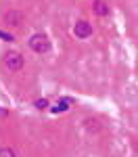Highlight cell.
<instances>
[{
	"label": "cell",
	"mask_w": 138,
	"mask_h": 157,
	"mask_svg": "<svg viewBox=\"0 0 138 157\" xmlns=\"http://www.w3.org/2000/svg\"><path fill=\"white\" fill-rule=\"evenodd\" d=\"M29 48L34 50V52H40V55L48 52V50H50V40H48V36H44V34H34V36H32V40H29Z\"/></svg>",
	"instance_id": "obj_1"
},
{
	"label": "cell",
	"mask_w": 138,
	"mask_h": 157,
	"mask_svg": "<svg viewBox=\"0 0 138 157\" xmlns=\"http://www.w3.org/2000/svg\"><path fill=\"white\" fill-rule=\"evenodd\" d=\"M4 63H6V69H11V71H19V69H23V65H25L23 57L19 52H9Z\"/></svg>",
	"instance_id": "obj_2"
},
{
	"label": "cell",
	"mask_w": 138,
	"mask_h": 157,
	"mask_svg": "<svg viewBox=\"0 0 138 157\" xmlns=\"http://www.w3.org/2000/svg\"><path fill=\"white\" fill-rule=\"evenodd\" d=\"M73 34L77 38H90V34H92V25L88 23V21H77L73 27Z\"/></svg>",
	"instance_id": "obj_3"
},
{
	"label": "cell",
	"mask_w": 138,
	"mask_h": 157,
	"mask_svg": "<svg viewBox=\"0 0 138 157\" xmlns=\"http://www.w3.org/2000/svg\"><path fill=\"white\" fill-rule=\"evenodd\" d=\"M23 13L21 11H6V15H4V21L9 25H13V27H17V25L23 23Z\"/></svg>",
	"instance_id": "obj_4"
},
{
	"label": "cell",
	"mask_w": 138,
	"mask_h": 157,
	"mask_svg": "<svg viewBox=\"0 0 138 157\" xmlns=\"http://www.w3.org/2000/svg\"><path fill=\"white\" fill-rule=\"evenodd\" d=\"M92 9H94V13H96L99 17H105V15H109V6H107V4H105L103 0H96Z\"/></svg>",
	"instance_id": "obj_5"
},
{
	"label": "cell",
	"mask_w": 138,
	"mask_h": 157,
	"mask_svg": "<svg viewBox=\"0 0 138 157\" xmlns=\"http://www.w3.org/2000/svg\"><path fill=\"white\" fill-rule=\"evenodd\" d=\"M69 105H71V101H69V98H63V101H59L54 107H50V111H52V113H63V111L69 109Z\"/></svg>",
	"instance_id": "obj_6"
},
{
	"label": "cell",
	"mask_w": 138,
	"mask_h": 157,
	"mask_svg": "<svg viewBox=\"0 0 138 157\" xmlns=\"http://www.w3.org/2000/svg\"><path fill=\"white\" fill-rule=\"evenodd\" d=\"M0 157H17V153L13 151L11 147H2L0 149Z\"/></svg>",
	"instance_id": "obj_7"
},
{
	"label": "cell",
	"mask_w": 138,
	"mask_h": 157,
	"mask_svg": "<svg viewBox=\"0 0 138 157\" xmlns=\"http://www.w3.org/2000/svg\"><path fill=\"white\" fill-rule=\"evenodd\" d=\"M46 105H48V101H46V98H40V101H36V107H38V109H44Z\"/></svg>",
	"instance_id": "obj_8"
},
{
	"label": "cell",
	"mask_w": 138,
	"mask_h": 157,
	"mask_svg": "<svg viewBox=\"0 0 138 157\" xmlns=\"http://www.w3.org/2000/svg\"><path fill=\"white\" fill-rule=\"evenodd\" d=\"M0 38H2V40H6V42H13V40H15V38H13L11 34H6V32H0Z\"/></svg>",
	"instance_id": "obj_9"
},
{
	"label": "cell",
	"mask_w": 138,
	"mask_h": 157,
	"mask_svg": "<svg viewBox=\"0 0 138 157\" xmlns=\"http://www.w3.org/2000/svg\"><path fill=\"white\" fill-rule=\"evenodd\" d=\"M4 117H6V109L0 107V120H4Z\"/></svg>",
	"instance_id": "obj_10"
}]
</instances>
